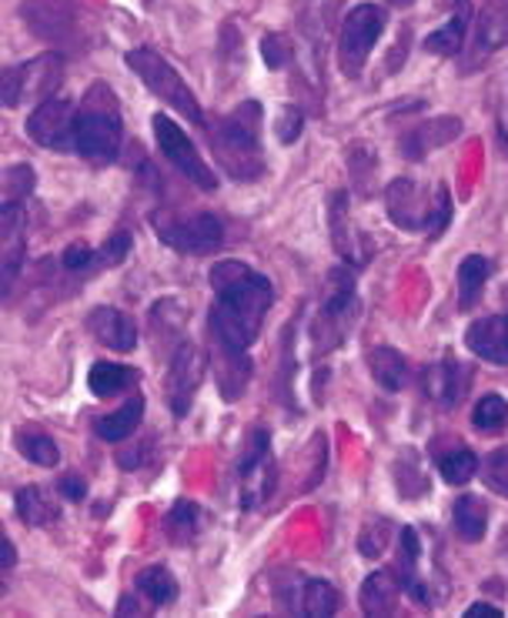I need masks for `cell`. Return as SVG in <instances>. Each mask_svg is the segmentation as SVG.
Returning a JSON list of instances; mask_svg holds the SVG:
<instances>
[{"instance_id":"cell-5","label":"cell","mask_w":508,"mask_h":618,"mask_svg":"<svg viewBox=\"0 0 508 618\" xmlns=\"http://www.w3.org/2000/svg\"><path fill=\"white\" fill-rule=\"evenodd\" d=\"M355 314H358L355 268L352 264H338V268L328 272V278H324V295H321V308H318V321H314L318 351H334L342 344L355 324Z\"/></svg>"},{"instance_id":"cell-19","label":"cell","mask_w":508,"mask_h":618,"mask_svg":"<svg viewBox=\"0 0 508 618\" xmlns=\"http://www.w3.org/2000/svg\"><path fill=\"white\" fill-rule=\"evenodd\" d=\"M465 344L472 355H478L488 365H508V314L472 321L465 331Z\"/></svg>"},{"instance_id":"cell-2","label":"cell","mask_w":508,"mask_h":618,"mask_svg":"<svg viewBox=\"0 0 508 618\" xmlns=\"http://www.w3.org/2000/svg\"><path fill=\"white\" fill-rule=\"evenodd\" d=\"M262 104L244 101L231 114H224L211 128V151L231 181H258L265 174V151H262Z\"/></svg>"},{"instance_id":"cell-38","label":"cell","mask_w":508,"mask_h":618,"mask_svg":"<svg viewBox=\"0 0 508 618\" xmlns=\"http://www.w3.org/2000/svg\"><path fill=\"white\" fill-rule=\"evenodd\" d=\"M395 475H398V492H401L405 498H418L421 492L429 488L426 475H421V468H418V459H415V452H405V455L398 459V465H395Z\"/></svg>"},{"instance_id":"cell-6","label":"cell","mask_w":508,"mask_h":618,"mask_svg":"<svg viewBox=\"0 0 508 618\" xmlns=\"http://www.w3.org/2000/svg\"><path fill=\"white\" fill-rule=\"evenodd\" d=\"M128 67L144 80V87H147L154 98H161L167 108H175L178 114H185L191 124L205 128V111H201L195 91L181 80V74L172 67V60L161 57V54L151 51V47H134V51L128 54Z\"/></svg>"},{"instance_id":"cell-20","label":"cell","mask_w":508,"mask_h":618,"mask_svg":"<svg viewBox=\"0 0 508 618\" xmlns=\"http://www.w3.org/2000/svg\"><path fill=\"white\" fill-rule=\"evenodd\" d=\"M331 238H334V251L342 254V261L352 264V268H362L368 261V238L349 218V195L331 198Z\"/></svg>"},{"instance_id":"cell-35","label":"cell","mask_w":508,"mask_h":618,"mask_svg":"<svg viewBox=\"0 0 508 618\" xmlns=\"http://www.w3.org/2000/svg\"><path fill=\"white\" fill-rule=\"evenodd\" d=\"M301 611L311 615V618H328L338 611V592L331 582L324 578H311L305 582V592H301Z\"/></svg>"},{"instance_id":"cell-17","label":"cell","mask_w":508,"mask_h":618,"mask_svg":"<svg viewBox=\"0 0 508 618\" xmlns=\"http://www.w3.org/2000/svg\"><path fill=\"white\" fill-rule=\"evenodd\" d=\"M395 578L401 585V592L418 602V605H432V588L421 578V539L411 525H405L398 532V552H395Z\"/></svg>"},{"instance_id":"cell-9","label":"cell","mask_w":508,"mask_h":618,"mask_svg":"<svg viewBox=\"0 0 508 618\" xmlns=\"http://www.w3.org/2000/svg\"><path fill=\"white\" fill-rule=\"evenodd\" d=\"M60 77H64V60L54 51L27 64H14L0 74V101H4V108H21L24 101L44 104L47 98H54Z\"/></svg>"},{"instance_id":"cell-24","label":"cell","mask_w":508,"mask_h":618,"mask_svg":"<svg viewBox=\"0 0 508 618\" xmlns=\"http://www.w3.org/2000/svg\"><path fill=\"white\" fill-rule=\"evenodd\" d=\"M468 18H472V8L468 0H455V14L426 37V51L439 54V57H455L462 54V44H465V34H468Z\"/></svg>"},{"instance_id":"cell-26","label":"cell","mask_w":508,"mask_h":618,"mask_svg":"<svg viewBox=\"0 0 508 618\" xmlns=\"http://www.w3.org/2000/svg\"><path fill=\"white\" fill-rule=\"evenodd\" d=\"M144 418V395H131L118 411H108L101 418H95V434L101 441H124L128 434L137 431Z\"/></svg>"},{"instance_id":"cell-34","label":"cell","mask_w":508,"mask_h":618,"mask_svg":"<svg viewBox=\"0 0 508 618\" xmlns=\"http://www.w3.org/2000/svg\"><path fill=\"white\" fill-rule=\"evenodd\" d=\"M164 532L175 545H188L198 536V505L195 501H178L172 511L164 515Z\"/></svg>"},{"instance_id":"cell-1","label":"cell","mask_w":508,"mask_h":618,"mask_svg":"<svg viewBox=\"0 0 508 618\" xmlns=\"http://www.w3.org/2000/svg\"><path fill=\"white\" fill-rule=\"evenodd\" d=\"M208 282L218 295L211 308V334L218 347L247 355V347L262 334L265 314L275 305L272 282L244 261H218Z\"/></svg>"},{"instance_id":"cell-32","label":"cell","mask_w":508,"mask_h":618,"mask_svg":"<svg viewBox=\"0 0 508 618\" xmlns=\"http://www.w3.org/2000/svg\"><path fill=\"white\" fill-rule=\"evenodd\" d=\"M137 592L151 602V605H172L178 598V578L167 572L164 565H151L137 575Z\"/></svg>"},{"instance_id":"cell-43","label":"cell","mask_w":508,"mask_h":618,"mask_svg":"<svg viewBox=\"0 0 508 618\" xmlns=\"http://www.w3.org/2000/svg\"><path fill=\"white\" fill-rule=\"evenodd\" d=\"M301 128H305V114H301V108L285 104V108L278 111V121H275V134H278V141H281V144L298 141V137H301Z\"/></svg>"},{"instance_id":"cell-33","label":"cell","mask_w":508,"mask_h":618,"mask_svg":"<svg viewBox=\"0 0 508 618\" xmlns=\"http://www.w3.org/2000/svg\"><path fill=\"white\" fill-rule=\"evenodd\" d=\"M18 452L31 462V465H41V468H54L60 462V449L54 445V438H47L44 431H34V428H24L18 431L14 438Z\"/></svg>"},{"instance_id":"cell-13","label":"cell","mask_w":508,"mask_h":618,"mask_svg":"<svg viewBox=\"0 0 508 618\" xmlns=\"http://www.w3.org/2000/svg\"><path fill=\"white\" fill-rule=\"evenodd\" d=\"M208 375L205 351L191 341H181L167 365V405H172L175 418H185L195 405V395Z\"/></svg>"},{"instance_id":"cell-8","label":"cell","mask_w":508,"mask_h":618,"mask_svg":"<svg viewBox=\"0 0 508 618\" xmlns=\"http://www.w3.org/2000/svg\"><path fill=\"white\" fill-rule=\"evenodd\" d=\"M275 482H278V472H275V459H272V434H268V428L254 424L247 431L244 452H241V462H238L241 508H247V511L262 508L275 495Z\"/></svg>"},{"instance_id":"cell-15","label":"cell","mask_w":508,"mask_h":618,"mask_svg":"<svg viewBox=\"0 0 508 618\" xmlns=\"http://www.w3.org/2000/svg\"><path fill=\"white\" fill-rule=\"evenodd\" d=\"M74 118L77 104L67 98H47L27 118V137L44 151H74Z\"/></svg>"},{"instance_id":"cell-7","label":"cell","mask_w":508,"mask_h":618,"mask_svg":"<svg viewBox=\"0 0 508 618\" xmlns=\"http://www.w3.org/2000/svg\"><path fill=\"white\" fill-rule=\"evenodd\" d=\"M388 14L378 4H358L342 18V31H338V67L349 80L362 77L378 37L385 34Z\"/></svg>"},{"instance_id":"cell-50","label":"cell","mask_w":508,"mask_h":618,"mask_svg":"<svg viewBox=\"0 0 508 618\" xmlns=\"http://www.w3.org/2000/svg\"><path fill=\"white\" fill-rule=\"evenodd\" d=\"M501 137L508 141V124H501Z\"/></svg>"},{"instance_id":"cell-4","label":"cell","mask_w":508,"mask_h":618,"mask_svg":"<svg viewBox=\"0 0 508 618\" xmlns=\"http://www.w3.org/2000/svg\"><path fill=\"white\" fill-rule=\"evenodd\" d=\"M385 205L391 221L401 231L439 238L452 221V195L445 185L426 188L411 178H395L385 191Z\"/></svg>"},{"instance_id":"cell-14","label":"cell","mask_w":508,"mask_h":618,"mask_svg":"<svg viewBox=\"0 0 508 618\" xmlns=\"http://www.w3.org/2000/svg\"><path fill=\"white\" fill-rule=\"evenodd\" d=\"M27 257V208L24 201H4L0 205V272H4V282H0V291L11 295L21 268Z\"/></svg>"},{"instance_id":"cell-27","label":"cell","mask_w":508,"mask_h":618,"mask_svg":"<svg viewBox=\"0 0 508 618\" xmlns=\"http://www.w3.org/2000/svg\"><path fill=\"white\" fill-rule=\"evenodd\" d=\"M368 368H372V378L378 382V388H385V391H401L408 385V365L391 344H378L368 351Z\"/></svg>"},{"instance_id":"cell-18","label":"cell","mask_w":508,"mask_h":618,"mask_svg":"<svg viewBox=\"0 0 508 618\" xmlns=\"http://www.w3.org/2000/svg\"><path fill=\"white\" fill-rule=\"evenodd\" d=\"M88 331L95 334L98 344L118 351V355H128V351L137 347V324L131 314L111 308V305H101L88 314Z\"/></svg>"},{"instance_id":"cell-42","label":"cell","mask_w":508,"mask_h":618,"mask_svg":"<svg viewBox=\"0 0 508 618\" xmlns=\"http://www.w3.org/2000/svg\"><path fill=\"white\" fill-rule=\"evenodd\" d=\"M482 475H485V485H488L495 495L508 498V449L492 452V455L485 459V465H482Z\"/></svg>"},{"instance_id":"cell-49","label":"cell","mask_w":508,"mask_h":618,"mask_svg":"<svg viewBox=\"0 0 508 618\" xmlns=\"http://www.w3.org/2000/svg\"><path fill=\"white\" fill-rule=\"evenodd\" d=\"M388 4H391V8H411L415 0H388Z\"/></svg>"},{"instance_id":"cell-21","label":"cell","mask_w":508,"mask_h":618,"mask_svg":"<svg viewBox=\"0 0 508 618\" xmlns=\"http://www.w3.org/2000/svg\"><path fill=\"white\" fill-rule=\"evenodd\" d=\"M462 134V121L459 118H432L426 124H418L415 131H408L401 137V154L408 161H421L426 154H432L435 147L452 144Z\"/></svg>"},{"instance_id":"cell-40","label":"cell","mask_w":508,"mask_h":618,"mask_svg":"<svg viewBox=\"0 0 508 618\" xmlns=\"http://www.w3.org/2000/svg\"><path fill=\"white\" fill-rule=\"evenodd\" d=\"M37 174L31 164H18L4 170V201H27V195L34 191Z\"/></svg>"},{"instance_id":"cell-22","label":"cell","mask_w":508,"mask_h":618,"mask_svg":"<svg viewBox=\"0 0 508 618\" xmlns=\"http://www.w3.org/2000/svg\"><path fill=\"white\" fill-rule=\"evenodd\" d=\"M468 388V372L459 362H439L429 375H426V395L432 401H439L442 408H455L462 401Z\"/></svg>"},{"instance_id":"cell-23","label":"cell","mask_w":508,"mask_h":618,"mask_svg":"<svg viewBox=\"0 0 508 618\" xmlns=\"http://www.w3.org/2000/svg\"><path fill=\"white\" fill-rule=\"evenodd\" d=\"M398 595H401V585L391 572H372L365 582H362V595H358V605L365 615H395L398 608Z\"/></svg>"},{"instance_id":"cell-12","label":"cell","mask_w":508,"mask_h":618,"mask_svg":"<svg viewBox=\"0 0 508 618\" xmlns=\"http://www.w3.org/2000/svg\"><path fill=\"white\" fill-rule=\"evenodd\" d=\"M154 234L172 251H181V254H211L224 244V224L211 211H198V214H188V218L157 214Z\"/></svg>"},{"instance_id":"cell-29","label":"cell","mask_w":508,"mask_h":618,"mask_svg":"<svg viewBox=\"0 0 508 618\" xmlns=\"http://www.w3.org/2000/svg\"><path fill=\"white\" fill-rule=\"evenodd\" d=\"M488 278H492V261L488 257H482V254L462 257V264H459V308L462 311H472L478 305Z\"/></svg>"},{"instance_id":"cell-39","label":"cell","mask_w":508,"mask_h":618,"mask_svg":"<svg viewBox=\"0 0 508 618\" xmlns=\"http://www.w3.org/2000/svg\"><path fill=\"white\" fill-rule=\"evenodd\" d=\"M388 539H391V525L385 518H375V521H365L362 536H358V552L365 559H378L385 549H388Z\"/></svg>"},{"instance_id":"cell-10","label":"cell","mask_w":508,"mask_h":618,"mask_svg":"<svg viewBox=\"0 0 508 618\" xmlns=\"http://www.w3.org/2000/svg\"><path fill=\"white\" fill-rule=\"evenodd\" d=\"M21 18L27 27L54 44V47H74L84 44V8L80 0H24Z\"/></svg>"},{"instance_id":"cell-48","label":"cell","mask_w":508,"mask_h":618,"mask_svg":"<svg viewBox=\"0 0 508 618\" xmlns=\"http://www.w3.org/2000/svg\"><path fill=\"white\" fill-rule=\"evenodd\" d=\"M4 552H8V555H4V569L11 572V569L18 565V552H14V542H11V539H4Z\"/></svg>"},{"instance_id":"cell-16","label":"cell","mask_w":508,"mask_h":618,"mask_svg":"<svg viewBox=\"0 0 508 618\" xmlns=\"http://www.w3.org/2000/svg\"><path fill=\"white\" fill-rule=\"evenodd\" d=\"M501 47H508V0H488L472 27V44L462 60V70H478Z\"/></svg>"},{"instance_id":"cell-30","label":"cell","mask_w":508,"mask_h":618,"mask_svg":"<svg viewBox=\"0 0 508 618\" xmlns=\"http://www.w3.org/2000/svg\"><path fill=\"white\" fill-rule=\"evenodd\" d=\"M452 521L462 542H478L488 528V505L478 495H462L452 505Z\"/></svg>"},{"instance_id":"cell-44","label":"cell","mask_w":508,"mask_h":618,"mask_svg":"<svg viewBox=\"0 0 508 618\" xmlns=\"http://www.w3.org/2000/svg\"><path fill=\"white\" fill-rule=\"evenodd\" d=\"M60 264L67 272H88V268H101V257L98 251H91L88 244H70L64 254H60Z\"/></svg>"},{"instance_id":"cell-46","label":"cell","mask_w":508,"mask_h":618,"mask_svg":"<svg viewBox=\"0 0 508 618\" xmlns=\"http://www.w3.org/2000/svg\"><path fill=\"white\" fill-rule=\"evenodd\" d=\"M60 495L67 498V501H84L88 498V482L84 478H77V475H67V478H60Z\"/></svg>"},{"instance_id":"cell-37","label":"cell","mask_w":508,"mask_h":618,"mask_svg":"<svg viewBox=\"0 0 508 618\" xmlns=\"http://www.w3.org/2000/svg\"><path fill=\"white\" fill-rule=\"evenodd\" d=\"M508 421V401L501 395H482L475 401V411H472V424L482 431V434H495L501 431Z\"/></svg>"},{"instance_id":"cell-45","label":"cell","mask_w":508,"mask_h":618,"mask_svg":"<svg viewBox=\"0 0 508 618\" xmlns=\"http://www.w3.org/2000/svg\"><path fill=\"white\" fill-rule=\"evenodd\" d=\"M128 251H131V234L118 231V234H114V238H108V244L98 251V257H101V268H114V264H121V261L128 257Z\"/></svg>"},{"instance_id":"cell-11","label":"cell","mask_w":508,"mask_h":618,"mask_svg":"<svg viewBox=\"0 0 508 618\" xmlns=\"http://www.w3.org/2000/svg\"><path fill=\"white\" fill-rule=\"evenodd\" d=\"M151 128H154V141H157V151L164 154V161H172L188 185L201 188V191H218V174L211 170V164L201 157V151L195 147V141L167 118V114H154L151 118Z\"/></svg>"},{"instance_id":"cell-25","label":"cell","mask_w":508,"mask_h":618,"mask_svg":"<svg viewBox=\"0 0 508 618\" xmlns=\"http://www.w3.org/2000/svg\"><path fill=\"white\" fill-rule=\"evenodd\" d=\"M338 8H342V0H305V4H301L298 21H301V31H305V37H308L314 57H321L318 51H324V41H328V34H331V24H334Z\"/></svg>"},{"instance_id":"cell-41","label":"cell","mask_w":508,"mask_h":618,"mask_svg":"<svg viewBox=\"0 0 508 618\" xmlns=\"http://www.w3.org/2000/svg\"><path fill=\"white\" fill-rule=\"evenodd\" d=\"M262 57H265V64H268L272 70L288 67V64L295 60V44H291V37L281 34V31L265 34V41H262Z\"/></svg>"},{"instance_id":"cell-31","label":"cell","mask_w":508,"mask_h":618,"mask_svg":"<svg viewBox=\"0 0 508 618\" xmlns=\"http://www.w3.org/2000/svg\"><path fill=\"white\" fill-rule=\"evenodd\" d=\"M14 505H18V515H21V521L24 525H31V528H51V525H57V518H60V508L41 492V488H21L18 495H14Z\"/></svg>"},{"instance_id":"cell-3","label":"cell","mask_w":508,"mask_h":618,"mask_svg":"<svg viewBox=\"0 0 508 618\" xmlns=\"http://www.w3.org/2000/svg\"><path fill=\"white\" fill-rule=\"evenodd\" d=\"M124 141V121H121V104L114 91L98 80L88 87V95L77 104L74 118V151L95 164H114L121 154Z\"/></svg>"},{"instance_id":"cell-28","label":"cell","mask_w":508,"mask_h":618,"mask_svg":"<svg viewBox=\"0 0 508 618\" xmlns=\"http://www.w3.org/2000/svg\"><path fill=\"white\" fill-rule=\"evenodd\" d=\"M137 382H141L137 368L114 365V362H98V365H91V375H88V388L95 398H114V395L134 388Z\"/></svg>"},{"instance_id":"cell-47","label":"cell","mask_w":508,"mask_h":618,"mask_svg":"<svg viewBox=\"0 0 508 618\" xmlns=\"http://www.w3.org/2000/svg\"><path fill=\"white\" fill-rule=\"evenodd\" d=\"M465 618H501V608L485 605V602H475V605L465 608Z\"/></svg>"},{"instance_id":"cell-36","label":"cell","mask_w":508,"mask_h":618,"mask_svg":"<svg viewBox=\"0 0 508 618\" xmlns=\"http://www.w3.org/2000/svg\"><path fill=\"white\" fill-rule=\"evenodd\" d=\"M439 472L449 485H468L478 472V455L472 449H452L439 459Z\"/></svg>"}]
</instances>
